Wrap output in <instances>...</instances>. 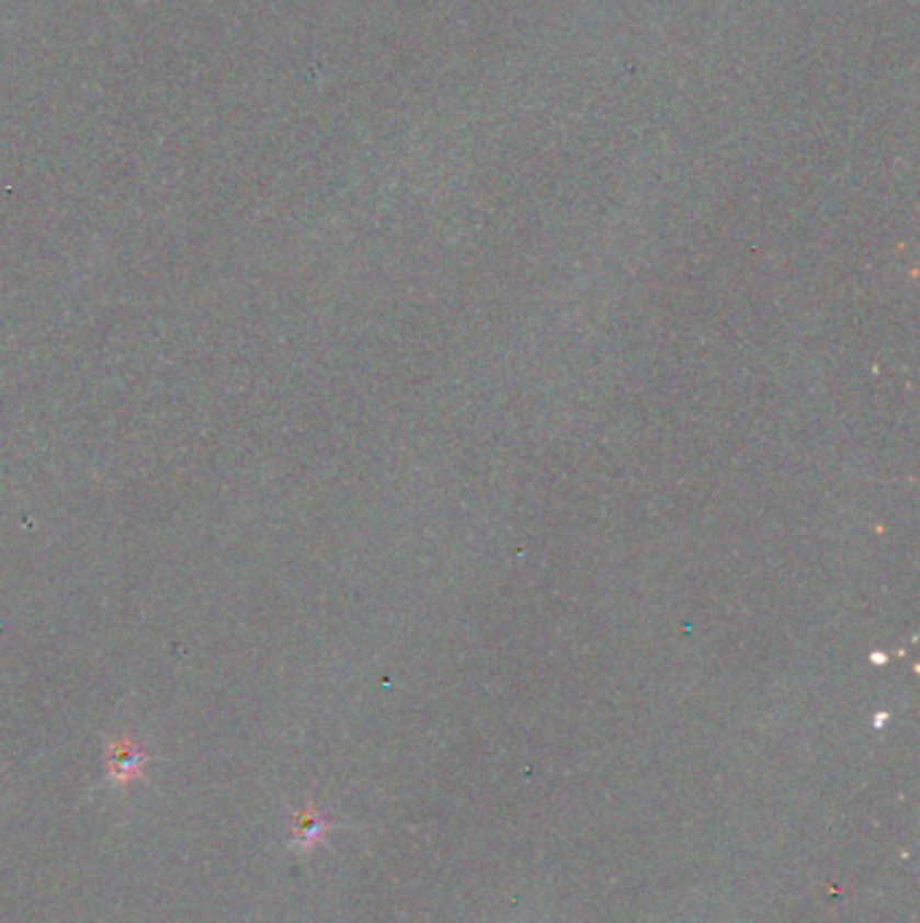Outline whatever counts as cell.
<instances>
[{
    "mask_svg": "<svg viewBox=\"0 0 920 923\" xmlns=\"http://www.w3.org/2000/svg\"><path fill=\"white\" fill-rule=\"evenodd\" d=\"M330 829L332 823L327 821L325 813H319L314 805L297 810V813L292 816V848L300 853L314 851L316 845L330 834Z\"/></svg>",
    "mask_w": 920,
    "mask_h": 923,
    "instance_id": "7a4b0ae2",
    "label": "cell"
},
{
    "mask_svg": "<svg viewBox=\"0 0 920 923\" xmlns=\"http://www.w3.org/2000/svg\"><path fill=\"white\" fill-rule=\"evenodd\" d=\"M149 756L130 740H116L109 745V783L111 786H127L144 775Z\"/></svg>",
    "mask_w": 920,
    "mask_h": 923,
    "instance_id": "6da1fadb",
    "label": "cell"
}]
</instances>
